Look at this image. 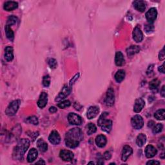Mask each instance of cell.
Here are the masks:
<instances>
[{"label": "cell", "instance_id": "cell-1", "mask_svg": "<svg viewBox=\"0 0 165 165\" xmlns=\"http://www.w3.org/2000/svg\"><path fill=\"white\" fill-rule=\"evenodd\" d=\"M83 134L80 128H74L70 130L65 135V144L70 148H76L80 141L83 139Z\"/></svg>", "mask_w": 165, "mask_h": 165}, {"label": "cell", "instance_id": "cell-2", "mask_svg": "<svg viewBox=\"0 0 165 165\" xmlns=\"http://www.w3.org/2000/svg\"><path fill=\"white\" fill-rule=\"evenodd\" d=\"M30 146V141L27 139H21L18 142L13 152L14 159L20 160L23 158L25 152H27Z\"/></svg>", "mask_w": 165, "mask_h": 165}, {"label": "cell", "instance_id": "cell-3", "mask_svg": "<svg viewBox=\"0 0 165 165\" xmlns=\"http://www.w3.org/2000/svg\"><path fill=\"white\" fill-rule=\"evenodd\" d=\"M20 105V100H14L12 101L5 110V114L8 116H13L17 113Z\"/></svg>", "mask_w": 165, "mask_h": 165}, {"label": "cell", "instance_id": "cell-4", "mask_svg": "<svg viewBox=\"0 0 165 165\" xmlns=\"http://www.w3.org/2000/svg\"><path fill=\"white\" fill-rule=\"evenodd\" d=\"M71 92V87L69 85H65L63 87L62 90L59 93V94L56 96L55 101L56 102H60V101L65 99Z\"/></svg>", "mask_w": 165, "mask_h": 165}, {"label": "cell", "instance_id": "cell-5", "mask_svg": "<svg viewBox=\"0 0 165 165\" xmlns=\"http://www.w3.org/2000/svg\"><path fill=\"white\" fill-rule=\"evenodd\" d=\"M131 124L134 129L139 130L144 125L143 119L139 115H136L131 119Z\"/></svg>", "mask_w": 165, "mask_h": 165}, {"label": "cell", "instance_id": "cell-6", "mask_svg": "<svg viewBox=\"0 0 165 165\" xmlns=\"http://www.w3.org/2000/svg\"><path fill=\"white\" fill-rule=\"evenodd\" d=\"M115 102V96L114 90L112 88H109L107 91L104 103L108 107H112L114 105Z\"/></svg>", "mask_w": 165, "mask_h": 165}, {"label": "cell", "instance_id": "cell-7", "mask_svg": "<svg viewBox=\"0 0 165 165\" xmlns=\"http://www.w3.org/2000/svg\"><path fill=\"white\" fill-rule=\"evenodd\" d=\"M69 122L73 125H80L82 122V118L75 113H70L68 115Z\"/></svg>", "mask_w": 165, "mask_h": 165}, {"label": "cell", "instance_id": "cell-8", "mask_svg": "<svg viewBox=\"0 0 165 165\" xmlns=\"http://www.w3.org/2000/svg\"><path fill=\"white\" fill-rule=\"evenodd\" d=\"M59 156L64 161H70L74 158V153L67 150H61L59 153Z\"/></svg>", "mask_w": 165, "mask_h": 165}, {"label": "cell", "instance_id": "cell-9", "mask_svg": "<svg viewBox=\"0 0 165 165\" xmlns=\"http://www.w3.org/2000/svg\"><path fill=\"white\" fill-rule=\"evenodd\" d=\"M48 140L52 145H57L61 141V137L57 131L54 130L50 133L49 137H48Z\"/></svg>", "mask_w": 165, "mask_h": 165}, {"label": "cell", "instance_id": "cell-10", "mask_svg": "<svg viewBox=\"0 0 165 165\" xmlns=\"http://www.w3.org/2000/svg\"><path fill=\"white\" fill-rule=\"evenodd\" d=\"M133 39L136 43H140L143 39V34L139 27H136L134 29L132 33Z\"/></svg>", "mask_w": 165, "mask_h": 165}, {"label": "cell", "instance_id": "cell-11", "mask_svg": "<svg viewBox=\"0 0 165 165\" xmlns=\"http://www.w3.org/2000/svg\"><path fill=\"white\" fill-rule=\"evenodd\" d=\"M157 16V11L155 8H151L146 13V18L149 23H153L156 20Z\"/></svg>", "mask_w": 165, "mask_h": 165}, {"label": "cell", "instance_id": "cell-12", "mask_svg": "<svg viewBox=\"0 0 165 165\" xmlns=\"http://www.w3.org/2000/svg\"><path fill=\"white\" fill-rule=\"evenodd\" d=\"M133 150L131 148L130 146L126 145L123 148L122 151V156H121V159L123 161H126L128 159V157L132 154Z\"/></svg>", "mask_w": 165, "mask_h": 165}, {"label": "cell", "instance_id": "cell-13", "mask_svg": "<svg viewBox=\"0 0 165 165\" xmlns=\"http://www.w3.org/2000/svg\"><path fill=\"white\" fill-rule=\"evenodd\" d=\"M99 112V107L96 106L91 107L87 110V118L88 119H92L93 118H95L96 116L98 115Z\"/></svg>", "mask_w": 165, "mask_h": 165}, {"label": "cell", "instance_id": "cell-14", "mask_svg": "<svg viewBox=\"0 0 165 165\" xmlns=\"http://www.w3.org/2000/svg\"><path fill=\"white\" fill-rule=\"evenodd\" d=\"M145 105V101L142 98H138L135 101L134 106V111L136 113H139L142 110Z\"/></svg>", "mask_w": 165, "mask_h": 165}, {"label": "cell", "instance_id": "cell-15", "mask_svg": "<svg viewBox=\"0 0 165 165\" xmlns=\"http://www.w3.org/2000/svg\"><path fill=\"white\" fill-rule=\"evenodd\" d=\"M48 102V94L46 92H42L39 96V99L37 101V105L40 108H43L47 105Z\"/></svg>", "mask_w": 165, "mask_h": 165}, {"label": "cell", "instance_id": "cell-16", "mask_svg": "<svg viewBox=\"0 0 165 165\" xmlns=\"http://www.w3.org/2000/svg\"><path fill=\"white\" fill-rule=\"evenodd\" d=\"M157 153V149L152 145H148L145 148V155L147 158H152L154 157Z\"/></svg>", "mask_w": 165, "mask_h": 165}, {"label": "cell", "instance_id": "cell-17", "mask_svg": "<svg viewBox=\"0 0 165 165\" xmlns=\"http://www.w3.org/2000/svg\"><path fill=\"white\" fill-rule=\"evenodd\" d=\"M115 65L118 66H123L125 63V59L124 58V55L121 52H117L115 54Z\"/></svg>", "mask_w": 165, "mask_h": 165}, {"label": "cell", "instance_id": "cell-18", "mask_svg": "<svg viewBox=\"0 0 165 165\" xmlns=\"http://www.w3.org/2000/svg\"><path fill=\"white\" fill-rule=\"evenodd\" d=\"M107 142V137L103 136V135H99V136H97L96 138V143L97 147L100 148H103L105 147Z\"/></svg>", "mask_w": 165, "mask_h": 165}, {"label": "cell", "instance_id": "cell-19", "mask_svg": "<svg viewBox=\"0 0 165 165\" xmlns=\"http://www.w3.org/2000/svg\"><path fill=\"white\" fill-rule=\"evenodd\" d=\"M38 156V152L36 148H31L28 153L27 156V161L28 163H32L34 161Z\"/></svg>", "mask_w": 165, "mask_h": 165}, {"label": "cell", "instance_id": "cell-20", "mask_svg": "<svg viewBox=\"0 0 165 165\" xmlns=\"http://www.w3.org/2000/svg\"><path fill=\"white\" fill-rule=\"evenodd\" d=\"M5 59L7 61H11L14 59V50L12 47L8 46L5 48Z\"/></svg>", "mask_w": 165, "mask_h": 165}, {"label": "cell", "instance_id": "cell-21", "mask_svg": "<svg viewBox=\"0 0 165 165\" xmlns=\"http://www.w3.org/2000/svg\"><path fill=\"white\" fill-rule=\"evenodd\" d=\"M18 3L16 1H9L5 2L3 8L6 11H12L18 8Z\"/></svg>", "mask_w": 165, "mask_h": 165}, {"label": "cell", "instance_id": "cell-22", "mask_svg": "<svg viewBox=\"0 0 165 165\" xmlns=\"http://www.w3.org/2000/svg\"><path fill=\"white\" fill-rule=\"evenodd\" d=\"M141 48L137 45H132L130 46L129 48L126 49V53L128 56H132L140 52Z\"/></svg>", "mask_w": 165, "mask_h": 165}, {"label": "cell", "instance_id": "cell-23", "mask_svg": "<svg viewBox=\"0 0 165 165\" xmlns=\"http://www.w3.org/2000/svg\"><path fill=\"white\" fill-rule=\"evenodd\" d=\"M37 147L39 149L41 152H45L48 149V145L47 142L45 141L43 139H39L37 141Z\"/></svg>", "mask_w": 165, "mask_h": 165}, {"label": "cell", "instance_id": "cell-24", "mask_svg": "<svg viewBox=\"0 0 165 165\" xmlns=\"http://www.w3.org/2000/svg\"><path fill=\"white\" fill-rule=\"evenodd\" d=\"M134 6L139 12H142L146 9V4L143 1H136L134 3Z\"/></svg>", "mask_w": 165, "mask_h": 165}, {"label": "cell", "instance_id": "cell-25", "mask_svg": "<svg viewBox=\"0 0 165 165\" xmlns=\"http://www.w3.org/2000/svg\"><path fill=\"white\" fill-rule=\"evenodd\" d=\"M101 126L103 131L107 133H109L112 128V121L111 120H106Z\"/></svg>", "mask_w": 165, "mask_h": 165}, {"label": "cell", "instance_id": "cell-26", "mask_svg": "<svg viewBox=\"0 0 165 165\" xmlns=\"http://www.w3.org/2000/svg\"><path fill=\"white\" fill-rule=\"evenodd\" d=\"M146 141H147V136H146V135H145L144 134H139V135H138L136 139V143L138 147H142L145 144Z\"/></svg>", "mask_w": 165, "mask_h": 165}, {"label": "cell", "instance_id": "cell-27", "mask_svg": "<svg viewBox=\"0 0 165 165\" xmlns=\"http://www.w3.org/2000/svg\"><path fill=\"white\" fill-rule=\"evenodd\" d=\"M125 77V72L123 70H119L115 75V80L118 82H121Z\"/></svg>", "mask_w": 165, "mask_h": 165}, {"label": "cell", "instance_id": "cell-28", "mask_svg": "<svg viewBox=\"0 0 165 165\" xmlns=\"http://www.w3.org/2000/svg\"><path fill=\"white\" fill-rule=\"evenodd\" d=\"M5 31L6 36H7V38H8L10 41H13V39L14 38V33L12 31V29L9 26L6 25L5 28Z\"/></svg>", "mask_w": 165, "mask_h": 165}, {"label": "cell", "instance_id": "cell-29", "mask_svg": "<svg viewBox=\"0 0 165 165\" xmlns=\"http://www.w3.org/2000/svg\"><path fill=\"white\" fill-rule=\"evenodd\" d=\"M154 117L157 120H164L165 118L164 109H160L157 110L154 114Z\"/></svg>", "mask_w": 165, "mask_h": 165}, {"label": "cell", "instance_id": "cell-30", "mask_svg": "<svg viewBox=\"0 0 165 165\" xmlns=\"http://www.w3.org/2000/svg\"><path fill=\"white\" fill-rule=\"evenodd\" d=\"M87 129L88 135H92L94 134L97 131V128L96 125L92 123H90L88 124V125L87 126Z\"/></svg>", "mask_w": 165, "mask_h": 165}, {"label": "cell", "instance_id": "cell-31", "mask_svg": "<svg viewBox=\"0 0 165 165\" xmlns=\"http://www.w3.org/2000/svg\"><path fill=\"white\" fill-rule=\"evenodd\" d=\"M160 81L157 79H154L152 81L150 82L149 83V87L150 90H155L158 88V87L160 85Z\"/></svg>", "mask_w": 165, "mask_h": 165}, {"label": "cell", "instance_id": "cell-32", "mask_svg": "<svg viewBox=\"0 0 165 165\" xmlns=\"http://www.w3.org/2000/svg\"><path fill=\"white\" fill-rule=\"evenodd\" d=\"M17 20H18V18L16 16H9L8 18V19H7V21L6 25L9 26V27H10V26H12L13 25L16 24V22H17Z\"/></svg>", "mask_w": 165, "mask_h": 165}, {"label": "cell", "instance_id": "cell-33", "mask_svg": "<svg viewBox=\"0 0 165 165\" xmlns=\"http://www.w3.org/2000/svg\"><path fill=\"white\" fill-rule=\"evenodd\" d=\"M108 115V112H103V113L100 115V117L98 119V121H97V124H98V125L99 126H101V125H103V123L106 121V118L107 116Z\"/></svg>", "mask_w": 165, "mask_h": 165}, {"label": "cell", "instance_id": "cell-34", "mask_svg": "<svg viewBox=\"0 0 165 165\" xmlns=\"http://www.w3.org/2000/svg\"><path fill=\"white\" fill-rule=\"evenodd\" d=\"M163 128V126L162 124L157 123L156 125H154L153 126L152 132L153 134H158L162 131Z\"/></svg>", "mask_w": 165, "mask_h": 165}, {"label": "cell", "instance_id": "cell-35", "mask_svg": "<svg viewBox=\"0 0 165 165\" xmlns=\"http://www.w3.org/2000/svg\"><path fill=\"white\" fill-rule=\"evenodd\" d=\"M70 101L69 100H65L62 101V102H60L58 104V106L59 108H61V109H64V108H66V107H69L70 106Z\"/></svg>", "mask_w": 165, "mask_h": 165}, {"label": "cell", "instance_id": "cell-36", "mask_svg": "<svg viewBox=\"0 0 165 165\" xmlns=\"http://www.w3.org/2000/svg\"><path fill=\"white\" fill-rule=\"evenodd\" d=\"M27 122L30 124H32L34 125H37L39 123L38 119H37V118L36 116H31V117L28 118L27 119Z\"/></svg>", "mask_w": 165, "mask_h": 165}, {"label": "cell", "instance_id": "cell-37", "mask_svg": "<svg viewBox=\"0 0 165 165\" xmlns=\"http://www.w3.org/2000/svg\"><path fill=\"white\" fill-rule=\"evenodd\" d=\"M50 76L47 75V76H45L43 77V85L44 87H48V86L50 85Z\"/></svg>", "mask_w": 165, "mask_h": 165}, {"label": "cell", "instance_id": "cell-38", "mask_svg": "<svg viewBox=\"0 0 165 165\" xmlns=\"http://www.w3.org/2000/svg\"><path fill=\"white\" fill-rule=\"evenodd\" d=\"M48 65H49L50 67L52 69H55L56 67H57L58 65V63H57V61L55 59L53 58H51L48 61Z\"/></svg>", "mask_w": 165, "mask_h": 165}, {"label": "cell", "instance_id": "cell-39", "mask_svg": "<svg viewBox=\"0 0 165 165\" xmlns=\"http://www.w3.org/2000/svg\"><path fill=\"white\" fill-rule=\"evenodd\" d=\"M154 26H153L152 24H148L146 25L145 27V31L147 33H152L154 31Z\"/></svg>", "mask_w": 165, "mask_h": 165}, {"label": "cell", "instance_id": "cell-40", "mask_svg": "<svg viewBox=\"0 0 165 165\" xmlns=\"http://www.w3.org/2000/svg\"><path fill=\"white\" fill-rule=\"evenodd\" d=\"M165 57V55H164V48H163L162 50H161L159 52V59L161 61H163L164 60Z\"/></svg>", "mask_w": 165, "mask_h": 165}, {"label": "cell", "instance_id": "cell-41", "mask_svg": "<svg viewBox=\"0 0 165 165\" xmlns=\"http://www.w3.org/2000/svg\"><path fill=\"white\" fill-rule=\"evenodd\" d=\"M111 156H112V155H111V153L109 152H104V155H103L104 158L106 160H109L111 158Z\"/></svg>", "mask_w": 165, "mask_h": 165}, {"label": "cell", "instance_id": "cell-42", "mask_svg": "<svg viewBox=\"0 0 165 165\" xmlns=\"http://www.w3.org/2000/svg\"><path fill=\"white\" fill-rule=\"evenodd\" d=\"M79 76H80V74H76V76H75L72 79V80H71V81H70V87H71V86H72V85H73V84L74 83L75 81H76V80H77L78 77H79Z\"/></svg>", "mask_w": 165, "mask_h": 165}, {"label": "cell", "instance_id": "cell-43", "mask_svg": "<svg viewBox=\"0 0 165 165\" xmlns=\"http://www.w3.org/2000/svg\"><path fill=\"white\" fill-rule=\"evenodd\" d=\"M147 164H160V162L159 161H155V160H151V161H149L147 163Z\"/></svg>", "mask_w": 165, "mask_h": 165}, {"label": "cell", "instance_id": "cell-44", "mask_svg": "<svg viewBox=\"0 0 165 165\" xmlns=\"http://www.w3.org/2000/svg\"><path fill=\"white\" fill-rule=\"evenodd\" d=\"M49 112H50V113H55V112H57V108H56L55 107H51L50 108H49Z\"/></svg>", "mask_w": 165, "mask_h": 165}, {"label": "cell", "instance_id": "cell-45", "mask_svg": "<svg viewBox=\"0 0 165 165\" xmlns=\"http://www.w3.org/2000/svg\"><path fill=\"white\" fill-rule=\"evenodd\" d=\"M154 125H155V123L153 121H150L148 123V126L150 127V128H153V126Z\"/></svg>", "mask_w": 165, "mask_h": 165}, {"label": "cell", "instance_id": "cell-46", "mask_svg": "<svg viewBox=\"0 0 165 165\" xmlns=\"http://www.w3.org/2000/svg\"><path fill=\"white\" fill-rule=\"evenodd\" d=\"M158 70L161 73H163L164 74V64H163L162 65H161V66L159 67V69H158Z\"/></svg>", "mask_w": 165, "mask_h": 165}, {"label": "cell", "instance_id": "cell-47", "mask_svg": "<svg viewBox=\"0 0 165 165\" xmlns=\"http://www.w3.org/2000/svg\"><path fill=\"white\" fill-rule=\"evenodd\" d=\"M161 95L162 97H164L165 96V91H164V86H163V88H162V90H161Z\"/></svg>", "mask_w": 165, "mask_h": 165}, {"label": "cell", "instance_id": "cell-48", "mask_svg": "<svg viewBox=\"0 0 165 165\" xmlns=\"http://www.w3.org/2000/svg\"><path fill=\"white\" fill-rule=\"evenodd\" d=\"M36 164H45V161L43 159H39V161H37V162H36Z\"/></svg>", "mask_w": 165, "mask_h": 165}, {"label": "cell", "instance_id": "cell-49", "mask_svg": "<svg viewBox=\"0 0 165 165\" xmlns=\"http://www.w3.org/2000/svg\"><path fill=\"white\" fill-rule=\"evenodd\" d=\"M88 164H94V163H93V162H90V163H88Z\"/></svg>", "mask_w": 165, "mask_h": 165}]
</instances>
